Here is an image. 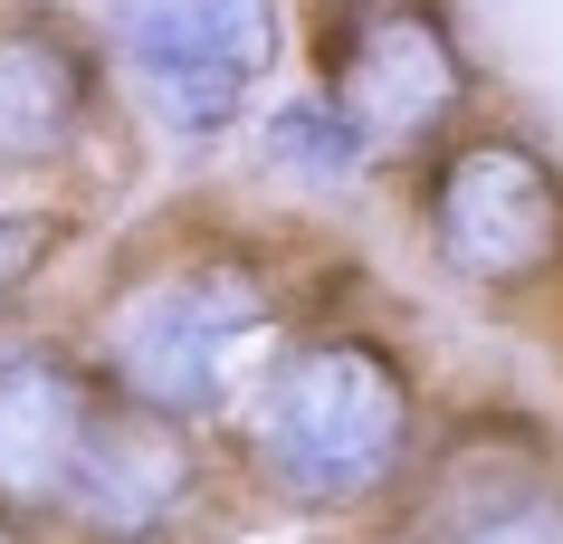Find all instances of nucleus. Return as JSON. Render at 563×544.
Instances as JSON below:
<instances>
[{"label": "nucleus", "mask_w": 563, "mask_h": 544, "mask_svg": "<svg viewBox=\"0 0 563 544\" xmlns=\"http://www.w3.org/2000/svg\"><path fill=\"white\" fill-rule=\"evenodd\" d=\"M96 411H106V382L77 354H0V515L10 525L58 515Z\"/></svg>", "instance_id": "nucleus-9"}, {"label": "nucleus", "mask_w": 563, "mask_h": 544, "mask_svg": "<svg viewBox=\"0 0 563 544\" xmlns=\"http://www.w3.org/2000/svg\"><path fill=\"white\" fill-rule=\"evenodd\" d=\"M58 248H67V220L58 211H20V201H0V297H20L30 277H48Z\"/></svg>", "instance_id": "nucleus-11"}, {"label": "nucleus", "mask_w": 563, "mask_h": 544, "mask_svg": "<svg viewBox=\"0 0 563 544\" xmlns=\"http://www.w3.org/2000/svg\"><path fill=\"white\" fill-rule=\"evenodd\" d=\"M267 163H287V173H306V181H344V173H363L373 153L344 134V115H334L325 96H297V106L267 115Z\"/></svg>", "instance_id": "nucleus-10"}, {"label": "nucleus", "mask_w": 563, "mask_h": 544, "mask_svg": "<svg viewBox=\"0 0 563 544\" xmlns=\"http://www.w3.org/2000/svg\"><path fill=\"white\" fill-rule=\"evenodd\" d=\"M106 48L124 58L153 124L220 134L277 67V0H106Z\"/></svg>", "instance_id": "nucleus-5"}, {"label": "nucleus", "mask_w": 563, "mask_h": 544, "mask_svg": "<svg viewBox=\"0 0 563 544\" xmlns=\"http://www.w3.org/2000/svg\"><path fill=\"white\" fill-rule=\"evenodd\" d=\"M249 478L297 515H354L420 468V373L391 334H297L239 401Z\"/></svg>", "instance_id": "nucleus-2"}, {"label": "nucleus", "mask_w": 563, "mask_h": 544, "mask_svg": "<svg viewBox=\"0 0 563 544\" xmlns=\"http://www.w3.org/2000/svg\"><path fill=\"white\" fill-rule=\"evenodd\" d=\"M420 240L477 297H534L563 277V173L526 134H449L420 163Z\"/></svg>", "instance_id": "nucleus-3"}, {"label": "nucleus", "mask_w": 563, "mask_h": 544, "mask_svg": "<svg viewBox=\"0 0 563 544\" xmlns=\"http://www.w3.org/2000/svg\"><path fill=\"white\" fill-rule=\"evenodd\" d=\"M420 544H563V478L534 421L449 430L411 487Z\"/></svg>", "instance_id": "nucleus-7"}, {"label": "nucleus", "mask_w": 563, "mask_h": 544, "mask_svg": "<svg viewBox=\"0 0 563 544\" xmlns=\"http://www.w3.org/2000/svg\"><path fill=\"white\" fill-rule=\"evenodd\" d=\"M0 544H20V525H10V515H0Z\"/></svg>", "instance_id": "nucleus-13"}, {"label": "nucleus", "mask_w": 563, "mask_h": 544, "mask_svg": "<svg viewBox=\"0 0 563 544\" xmlns=\"http://www.w3.org/2000/svg\"><path fill=\"white\" fill-rule=\"evenodd\" d=\"M316 96L383 163V153L449 144V124L468 115V96H477V67L430 0H373V10L316 20Z\"/></svg>", "instance_id": "nucleus-4"}, {"label": "nucleus", "mask_w": 563, "mask_h": 544, "mask_svg": "<svg viewBox=\"0 0 563 544\" xmlns=\"http://www.w3.org/2000/svg\"><path fill=\"white\" fill-rule=\"evenodd\" d=\"M297 344V297L258 248H173L134 268L96 315V382L153 421L210 430L239 421V401L258 392V373Z\"/></svg>", "instance_id": "nucleus-1"}, {"label": "nucleus", "mask_w": 563, "mask_h": 544, "mask_svg": "<svg viewBox=\"0 0 563 544\" xmlns=\"http://www.w3.org/2000/svg\"><path fill=\"white\" fill-rule=\"evenodd\" d=\"M106 106V58L58 10L0 20V173H58Z\"/></svg>", "instance_id": "nucleus-8"}, {"label": "nucleus", "mask_w": 563, "mask_h": 544, "mask_svg": "<svg viewBox=\"0 0 563 544\" xmlns=\"http://www.w3.org/2000/svg\"><path fill=\"white\" fill-rule=\"evenodd\" d=\"M316 10H325V20H334V10H373V0H316Z\"/></svg>", "instance_id": "nucleus-12"}, {"label": "nucleus", "mask_w": 563, "mask_h": 544, "mask_svg": "<svg viewBox=\"0 0 563 544\" xmlns=\"http://www.w3.org/2000/svg\"><path fill=\"white\" fill-rule=\"evenodd\" d=\"M201 478H210L201 430L153 421V411L106 392V411L87 421V449L67 468L58 515L87 544H173V525L201 507Z\"/></svg>", "instance_id": "nucleus-6"}]
</instances>
